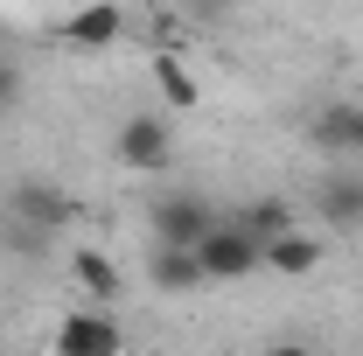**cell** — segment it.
Here are the masks:
<instances>
[{"instance_id": "obj_1", "label": "cell", "mask_w": 363, "mask_h": 356, "mask_svg": "<svg viewBox=\"0 0 363 356\" xmlns=\"http://www.w3.org/2000/svg\"><path fill=\"white\" fill-rule=\"evenodd\" d=\"M196 266H203V279H210V287H238V279L266 272V245H259L238 217H217V230L196 245Z\"/></svg>"}, {"instance_id": "obj_2", "label": "cell", "mask_w": 363, "mask_h": 356, "mask_svg": "<svg viewBox=\"0 0 363 356\" xmlns=\"http://www.w3.org/2000/svg\"><path fill=\"white\" fill-rule=\"evenodd\" d=\"M147 230H154V245L196 252V245L217 230V210H210V196H196V189H168V196L147 203Z\"/></svg>"}, {"instance_id": "obj_3", "label": "cell", "mask_w": 363, "mask_h": 356, "mask_svg": "<svg viewBox=\"0 0 363 356\" xmlns=\"http://www.w3.org/2000/svg\"><path fill=\"white\" fill-rule=\"evenodd\" d=\"M7 217L28 223V230H43V238H63V230L77 223V196H70L63 182H49V175H21L7 189Z\"/></svg>"}, {"instance_id": "obj_4", "label": "cell", "mask_w": 363, "mask_h": 356, "mask_svg": "<svg viewBox=\"0 0 363 356\" xmlns=\"http://www.w3.org/2000/svg\"><path fill=\"white\" fill-rule=\"evenodd\" d=\"M112 154H119V168H133V175H161V168L175 161V126H168V112H126L119 133H112Z\"/></svg>"}, {"instance_id": "obj_5", "label": "cell", "mask_w": 363, "mask_h": 356, "mask_svg": "<svg viewBox=\"0 0 363 356\" xmlns=\"http://www.w3.org/2000/svg\"><path fill=\"white\" fill-rule=\"evenodd\" d=\"M56 356H126V328L112 321V308H70L56 321Z\"/></svg>"}, {"instance_id": "obj_6", "label": "cell", "mask_w": 363, "mask_h": 356, "mask_svg": "<svg viewBox=\"0 0 363 356\" xmlns=\"http://www.w3.org/2000/svg\"><path fill=\"white\" fill-rule=\"evenodd\" d=\"M308 140H315L321 154H335V161H363V105H350V98L321 105L315 119H308Z\"/></svg>"}, {"instance_id": "obj_7", "label": "cell", "mask_w": 363, "mask_h": 356, "mask_svg": "<svg viewBox=\"0 0 363 356\" xmlns=\"http://www.w3.org/2000/svg\"><path fill=\"white\" fill-rule=\"evenodd\" d=\"M119 35H126V7H119V0H84V7L63 21V43H70V49H84V56L112 49Z\"/></svg>"}, {"instance_id": "obj_8", "label": "cell", "mask_w": 363, "mask_h": 356, "mask_svg": "<svg viewBox=\"0 0 363 356\" xmlns=\"http://www.w3.org/2000/svg\"><path fill=\"white\" fill-rule=\"evenodd\" d=\"M70 279L84 287L91 308H112L126 294V272L112 266V252H98V245H70Z\"/></svg>"}, {"instance_id": "obj_9", "label": "cell", "mask_w": 363, "mask_h": 356, "mask_svg": "<svg viewBox=\"0 0 363 356\" xmlns=\"http://www.w3.org/2000/svg\"><path fill=\"white\" fill-rule=\"evenodd\" d=\"M315 210L335 223V230H357L363 223V168H335V175L315 189Z\"/></svg>"}, {"instance_id": "obj_10", "label": "cell", "mask_w": 363, "mask_h": 356, "mask_svg": "<svg viewBox=\"0 0 363 356\" xmlns=\"http://www.w3.org/2000/svg\"><path fill=\"white\" fill-rule=\"evenodd\" d=\"M321 266V238L315 230H279V238H266V272H279V279H308V272Z\"/></svg>"}, {"instance_id": "obj_11", "label": "cell", "mask_w": 363, "mask_h": 356, "mask_svg": "<svg viewBox=\"0 0 363 356\" xmlns=\"http://www.w3.org/2000/svg\"><path fill=\"white\" fill-rule=\"evenodd\" d=\"M147 287H154V294H196V287H210V279H203V266H196V252L154 245V259H147Z\"/></svg>"}, {"instance_id": "obj_12", "label": "cell", "mask_w": 363, "mask_h": 356, "mask_svg": "<svg viewBox=\"0 0 363 356\" xmlns=\"http://www.w3.org/2000/svg\"><path fill=\"white\" fill-rule=\"evenodd\" d=\"M238 223H245V230L266 245V238H279V230H294V210H286L279 196H252V203L238 210Z\"/></svg>"}, {"instance_id": "obj_13", "label": "cell", "mask_w": 363, "mask_h": 356, "mask_svg": "<svg viewBox=\"0 0 363 356\" xmlns=\"http://www.w3.org/2000/svg\"><path fill=\"white\" fill-rule=\"evenodd\" d=\"M154 77H161V98H168V105H182V112H189V105L203 98V91H196V77L182 70L175 56H161V63H154Z\"/></svg>"}, {"instance_id": "obj_14", "label": "cell", "mask_w": 363, "mask_h": 356, "mask_svg": "<svg viewBox=\"0 0 363 356\" xmlns=\"http://www.w3.org/2000/svg\"><path fill=\"white\" fill-rule=\"evenodd\" d=\"M0 245H7V252H21V259H43L56 238H43V230H28V223H14V217H0Z\"/></svg>"}, {"instance_id": "obj_15", "label": "cell", "mask_w": 363, "mask_h": 356, "mask_svg": "<svg viewBox=\"0 0 363 356\" xmlns=\"http://www.w3.org/2000/svg\"><path fill=\"white\" fill-rule=\"evenodd\" d=\"M14 105H21V63L0 56V112H14Z\"/></svg>"}, {"instance_id": "obj_16", "label": "cell", "mask_w": 363, "mask_h": 356, "mask_svg": "<svg viewBox=\"0 0 363 356\" xmlns=\"http://www.w3.org/2000/svg\"><path fill=\"white\" fill-rule=\"evenodd\" d=\"M266 356H315V350H308V343H272Z\"/></svg>"}, {"instance_id": "obj_17", "label": "cell", "mask_w": 363, "mask_h": 356, "mask_svg": "<svg viewBox=\"0 0 363 356\" xmlns=\"http://www.w3.org/2000/svg\"><path fill=\"white\" fill-rule=\"evenodd\" d=\"M203 7H210V14H217V7H230V0H203Z\"/></svg>"}]
</instances>
